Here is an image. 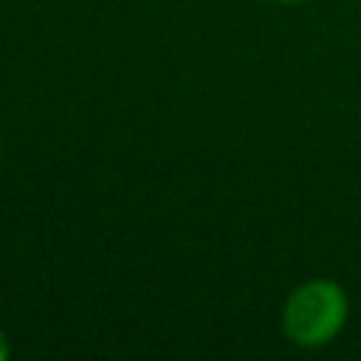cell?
<instances>
[{
  "instance_id": "3957f363",
  "label": "cell",
  "mask_w": 361,
  "mask_h": 361,
  "mask_svg": "<svg viewBox=\"0 0 361 361\" xmlns=\"http://www.w3.org/2000/svg\"><path fill=\"white\" fill-rule=\"evenodd\" d=\"M279 3H302V0H279Z\"/></svg>"
},
{
  "instance_id": "7a4b0ae2",
  "label": "cell",
  "mask_w": 361,
  "mask_h": 361,
  "mask_svg": "<svg viewBox=\"0 0 361 361\" xmlns=\"http://www.w3.org/2000/svg\"><path fill=\"white\" fill-rule=\"evenodd\" d=\"M8 353H11V347H8V338H6V333L0 330V361H3V358H8Z\"/></svg>"
},
{
  "instance_id": "6da1fadb",
  "label": "cell",
  "mask_w": 361,
  "mask_h": 361,
  "mask_svg": "<svg viewBox=\"0 0 361 361\" xmlns=\"http://www.w3.org/2000/svg\"><path fill=\"white\" fill-rule=\"evenodd\" d=\"M350 302L338 282L307 279L290 290L282 307V327L296 347H324L347 324Z\"/></svg>"
}]
</instances>
